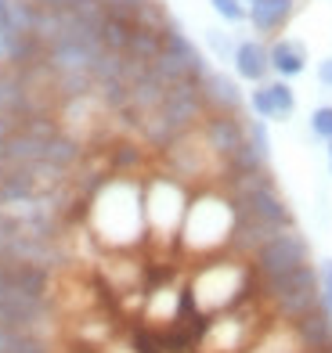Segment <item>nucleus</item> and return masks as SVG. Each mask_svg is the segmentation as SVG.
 <instances>
[{"instance_id": "a878e982", "label": "nucleus", "mask_w": 332, "mask_h": 353, "mask_svg": "<svg viewBox=\"0 0 332 353\" xmlns=\"http://www.w3.org/2000/svg\"><path fill=\"white\" fill-rule=\"evenodd\" d=\"M318 288H322V307L332 317V260H325L318 267Z\"/></svg>"}, {"instance_id": "f03ea898", "label": "nucleus", "mask_w": 332, "mask_h": 353, "mask_svg": "<svg viewBox=\"0 0 332 353\" xmlns=\"http://www.w3.org/2000/svg\"><path fill=\"white\" fill-rule=\"evenodd\" d=\"M184 292H188L192 314L199 321H206L257 296V274H253L249 260H242L235 252H220V256H206V260L192 263Z\"/></svg>"}, {"instance_id": "ddd939ff", "label": "nucleus", "mask_w": 332, "mask_h": 353, "mask_svg": "<svg viewBox=\"0 0 332 353\" xmlns=\"http://www.w3.org/2000/svg\"><path fill=\"white\" fill-rule=\"evenodd\" d=\"M231 69H235V79H246V83H264L271 79V54H267V43L257 37V40H239L231 51Z\"/></svg>"}, {"instance_id": "393cba45", "label": "nucleus", "mask_w": 332, "mask_h": 353, "mask_svg": "<svg viewBox=\"0 0 332 353\" xmlns=\"http://www.w3.org/2000/svg\"><path fill=\"white\" fill-rule=\"evenodd\" d=\"M311 134L318 141H332V105H318L311 112Z\"/></svg>"}, {"instance_id": "1a4fd4ad", "label": "nucleus", "mask_w": 332, "mask_h": 353, "mask_svg": "<svg viewBox=\"0 0 332 353\" xmlns=\"http://www.w3.org/2000/svg\"><path fill=\"white\" fill-rule=\"evenodd\" d=\"M101 37L84 29L80 22L72 19V29L66 37H58L55 43L43 47V61L51 72H90L94 61L101 58Z\"/></svg>"}, {"instance_id": "4468645a", "label": "nucleus", "mask_w": 332, "mask_h": 353, "mask_svg": "<svg viewBox=\"0 0 332 353\" xmlns=\"http://www.w3.org/2000/svg\"><path fill=\"white\" fill-rule=\"evenodd\" d=\"M300 11V0H253L249 4V26L253 33L264 37H278Z\"/></svg>"}, {"instance_id": "6e6552de", "label": "nucleus", "mask_w": 332, "mask_h": 353, "mask_svg": "<svg viewBox=\"0 0 332 353\" xmlns=\"http://www.w3.org/2000/svg\"><path fill=\"white\" fill-rule=\"evenodd\" d=\"M249 263H253L257 281L282 278V274H289V270L311 263V245H307V238L300 234L296 228H286V231H278L275 238H267V242L253 252Z\"/></svg>"}, {"instance_id": "7ed1b4c3", "label": "nucleus", "mask_w": 332, "mask_h": 353, "mask_svg": "<svg viewBox=\"0 0 332 353\" xmlns=\"http://www.w3.org/2000/svg\"><path fill=\"white\" fill-rule=\"evenodd\" d=\"M235 223H239V213H235V202L224 188L220 184L195 188L192 202H188V213H184V223H181L177 252L188 256L192 263L228 252L231 238H235Z\"/></svg>"}, {"instance_id": "473e14b6", "label": "nucleus", "mask_w": 332, "mask_h": 353, "mask_svg": "<svg viewBox=\"0 0 332 353\" xmlns=\"http://www.w3.org/2000/svg\"><path fill=\"white\" fill-rule=\"evenodd\" d=\"M242 4H253V0H242Z\"/></svg>"}, {"instance_id": "b1692460", "label": "nucleus", "mask_w": 332, "mask_h": 353, "mask_svg": "<svg viewBox=\"0 0 332 353\" xmlns=\"http://www.w3.org/2000/svg\"><path fill=\"white\" fill-rule=\"evenodd\" d=\"M210 8H213L217 19H224L228 26L249 22V4H242V0H210Z\"/></svg>"}, {"instance_id": "4be33fe9", "label": "nucleus", "mask_w": 332, "mask_h": 353, "mask_svg": "<svg viewBox=\"0 0 332 353\" xmlns=\"http://www.w3.org/2000/svg\"><path fill=\"white\" fill-rule=\"evenodd\" d=\"M267 90H271V105H275V123L278 119H289L296 112V94L289 87V79H267Z\"/></svg>"}, {"instance_id": "cd10ccee", "label": "nucleus", "mask_w": 332, "mask_h": 353, "mask_svg": "<svg viewBox=\"0 0 332 353\" xmlns=\"http://www.w3.org/2000/svg\"><path fill=\"white\" fill-rule=\"evenodd\" d=\"M101 4L108 8V11H126V14H134L145 0H101Z\"/></svg>"}, {"instance_id": "f8f14e48", "label": "nucleus", "mask_w": 332, "mask_h": 353, "mask_svg": "<svg viewBox=\"0 0 332 353\" xmlns=\"http://www.w3.org/2000/svg\"><path fill=\"white\" fill-rule=\"evenodd\" d=\"M242 353H311V350H307L304 339H300L293 321L271 314L264 321V328L257 332V339H253Z\"/></svg>"}, {"instance_id": "f3484780", "label": "nucleus", "mask_w": 332, "mask_h": 353, "mask_svg": "<svg viewBox=\"0 0 332 353\" xmlns=\"http://www.w3.org/2000/svg\"><path fill=\"white\" fill-rule=\"evenodd\" d=\"M293 325H296L300 339L307 343V350H311V353L332 350V317L325 314V307L311 310V314H304V317H296Z\"/></svg>"}, {"instance_id": "f257e3e1", "label": "nucleus", "mask_w": 332, "mask_h": 353, "mask_svg": "<svg viewBox=\"0 0 332 353\" xmlns=\"http://www.w3.org/2000/svg\"><path fill=\"white\" fill-rule=\"evenodd\" d=\"M84 231L101 252H137L148 245L141 176H105L84 202Z\"/></svg>"}, {"instance_id": "39448f33", "label": "nucleus", "mask_w": 332, "mask_h": 353, "mask_svg": "<svg viewBox=\"0 0 332 353\" xmlns=\"http://www.w3.org/2000/svg\"><path fill=\"white\" fill-rule=\"evenodd\" d=\"M159 155H163L159 170H166L170 176H177V181H184L192 191L224 181V166H220V159L210 152V144L202 141L199 126L188 130V134H181L173 144H166Z\"/></svg>"}, {"instance_id": "0eeeda50", "label": "nucleus", "mask_w": 332, "mask_h": 353, "mask_svg": "<svg viewBox=\"0 0 332 353\" xmlns=\"http://www.w3.org/2000/svg\"><path fill=\"white\" fill-rule=\"evenodd\" d=\"M0 325L4 328H19V332H37L51 339L58 321V307L55 299H40V296H26L14 288L0 285Z\"/></svg>"}, {"instance_id": "2f4dec72", "label": "nucleus", "mask_w": 332, "mask_h": 353, "mask_svg": "<svg viewBox=\"0 0 332 353\" xmlns=\"http://www.w3.org/2000/svg\"><path fill=\"white\" fill-rule=\"evenodd\" d=\"M325 155H329V170H332V141L325 144Z\"/></svg>"}, {"instance_id": "20e7f679", "label": "nucleus", "mask_w": 332, "mask_h": 353, "mask_svg": "<svg viewBox=\"0 0 332 353\" xmlns=\"http://www.w3.org/2000/svg\"><path fill=\"white\" fill-rule=\"evenodd\" d=\"M141 199H145V231L148 245L173 252L181 238V223L192 202V188L177 176H170L166 170H155L148 176H141Z\"/></svg>"}, {"instance_id": "7c9ffc66", "label": "nucleus", "mask_w": 332, "mask_h": 353, "mask_svg": "<svg viewBox=\"0 0 332 353\" xmlns=\"http://www.w3.org/2000/svg\"><path fill=\"white\" fill-rule=\"evenodd\" d=\"M40 8H72L76 0H37Z\"/></svg>"}, {"instance_id": "aec40b11", "label": "nucleus", "mask_w": 332, "mask_h": 353, "mask_svg": "<svg viewBox=\"0 0 332 353\" xmlns=\"http://www.w3.org/2000/svg\"><path fill=\"white\" fill-rule=\"evenodd\" d=\"M163 37H166V33H155V29H141V26H134L130 43H126V58L145 61V65H155V58L163 54Z\"/></svg>"}, {"instance_id": "9b49d317", "label": "nucleus", "mask_w": 332, "mask_h": 353, "mask_svg": "<svg viewBox=\"0 0 332 353\" xmlns=\"http://www.w3.org/2000/svg\"><path fill=\"white\" fill-rule=\"evenodd\" d=\"M199 87H202V101H206V112H228V116H242L246 94H242L239 79H235L231 72L210 69L206 76L199 79Z\"/></svg>"}, {"instance_id": "2eb2a0df", "label": "nucleus", "mask_w": 332, "mask_h": 353, "mask_svg": "<svg viewBox=\"0 0 332 353\" xmlns=\"http://www.w3.org/2000/svg\"><path fill=\"white\" fill-rule=\"evenodd\" d=\"M267 54H271V72L278 79H296L307 72V43L296 40V37H275L271 43H267Z\"/></svg>"}, {"instance_id": "c85d7f7f", "label": "nucleus", "mask_w": 332, "mask_h": 353, "mask_svg": "<svg viewBox=\"0 0 332 353\" xmlns=\"http://www.w3.org/2000/svg\"><path fill=\"white\" fill-rule=\"evenodd\" d=\"M318 83H322V87H329V90H332V54H329V58H322V61H318Z\"/></svg>"}, {"instance_id": "dca6fc26", "label": "nucleus", "mask_w": 332, "mask_h": 353, "mask_svg": "<svg viewBox=\"0 0 332 353\" xmlns=\"http://www.w3.org/2000/svg\"><path fill=\"white\" fill-rule=\"evenodd\" d=\"M84 155H87V144H84L80 137H72V134L61 130V134H55L51 141H47V148H43V163L72 176V173H76V166L84 163Z\"/></svg>"}, {"instance_id": "c756f323", "label": "nucleus", "mask_w": 332, "mask_h": 353, "mask_svg": "<svg viewBox=\"0 0 332 353\" xmlns=\"http://www.w3.org/2000/svg\"><path fill=\"white\" fill-rule=\"evenodd\" d=\"M11 29V0H0V37Z\"/></svg>"}, {"instance_id": "6ab92c4d", "label": "nucleus", "mask_w": 332, "mask_h": 353, "mask_svg": "<svg viewBox=\"0 0 332 353\" xmlns=\"http://www.w3.org/2000/svg\"><path fill=\"white\" fill-rule=\"evenodd\" d=\"M130 33H134V14L126 11H108L105 22H101V47L105 51H116V54H126V43H130Z\"/></svg>"}, {"instance_id": "412c9836", "label": "nucleus", "mask_w": 332, "mask_h": 353, "mask_svg": "<svg viewBox=\"0 0 332 353\" xmlns=\"http://www.w3.org/2000/svg\"><path fill=\"white\" fill-rule=\"evenodd\" d=\"M134 26H141V29H155V33H166V29L173 26V14L166 11L163 0H145V4L134 11Z\"/></svg>"}, {"instance_id": "a211bd4d", "label": "nucleus", "mask_w": 332, "mask_h": 353, "mask_svg": "<svg viewBox=\"0 0 332 353\" xmlns=\"http://www.w3.org/2000/svg\"><path fill=\"white\" fill-rule=\"evenodd\" d=\"M0 353H58V350H55V339H47V335L0 325Z\"/></svg>"}, {"instance_id": "bb28decb", "label": "nucleus", "mask_w": 332, "mask_h": 353, "mask_svg": "<svg viewBox=\"0 0 332 353\" xmlns=\"http://www.w3.org/2000/svg\"><path fill=\"white\" fill-rule=\"evenodd\" d=\"M206 40H210V47H213V51H217V58H228V61H231L235 43H228V37L220 33V29H206Z\"/></svg>"}, {"instance_id": "9d476101", "label": "nucleus", "mask_w": 332, "mask_h": 353, "mask_svg": "<svg viewBox=\"0 0 332 353\" xmlns=\"http://www.w3.org/2000/svg\"><path fill=\"white\" fill-rule=\"evenodd\" d=\"M202 141L210 144V152L220 159V166H228L235 155L246 148V116H228V112H206V119L199 123Z\"/></svg>"}, {"instance_id": "5701e85b", "label": "nucleus", "mask_w": 332, "mask_h": 353, "mask_svg": "<svg viewBox=\"0 0 332 353\" xmlns=\"http://www.w3.org/2000/svg\"><path fill=\"white\" fill-rule=\"evenodd\" d=\"M246 141L253 144V152L260 159H271V134H267V123L264 119H246Z\"/></svg>"}, {"instance_id": "423d86ee", "label": "nucleus", "mask_w": 332, "mask_h": 353, "mask_svg": "<svg viewBox=\"0 0 332 353\" xmlns=\"http://www.w3.org/2000/svg\"><path fill=\"white\" fill-rule=\"evenodd\" d=\"M152 72L159 76L166 87H173V83H199V79L210 72V61L195 47V40L173 22L166 29V37H163V54L155 58Z\"/></svg>"}]
</instances>
